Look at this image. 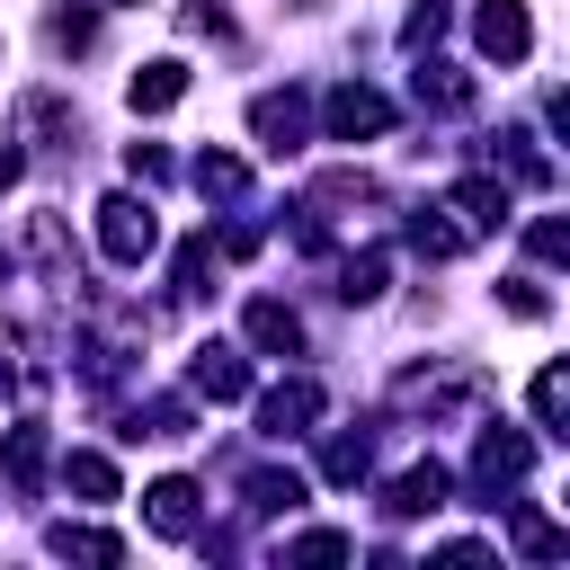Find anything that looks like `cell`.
<instances>
[{"label":"cell","mask_w":570,"mask_h":570,"mask_svg":"<svg viewBox=\"0 0 570 570\" xmlns=\"http://www.w3.org/2000/svg\"><path fill=\"white\" fill-rule=\"evenodd\" d=\"M472 392H481V374H401V392H392V401H401V410H428V419H436V410H463Z\"/></svg>","instance_id":"cell-17"},{"label":"cell","mask_w":570,"mask_h":570,"mask_svg":"<svg viewBox=\"0 0 570 570\" xmlns=\"http://www.w3.org/2000/svg\"><path fill=\"white\" fill-rule=\"evenodd\" d=\"M445 214H463V232H499V223H508V178H499V169H472V178H454Z\"/></svg>","instance_id":"cell-11"},{"label":"cell","mask_w":570,"mask_h":570,"mask_svg":"<svg viewBox=\"0 0 570 570\" xmlns=\"http://www.w3.org/2000/svg\"><path fill=\"white\" fill-rule=\"evenodd\" d=\"M285 561H347V534L312 525V534H294V543H285Z\"/></svg>","instance_id":"cell-34"},{"label":"cell","mask_w":570,"mask_h":570,"mask_svg":"<svg viewBox=\"0 0 570 570\" xmlns=\"http://www.w3.org/2000/svg\"><path fill=\"white\" fill-rule=\"evenodd\" d=\"M517 552H525V561H561V552H570V534H561L543 508H517Z\"/></svg>","instance_id":"cell-27"},{"label":"cell","mask_w":570,"mask_h":570,"mask_svg":"<svg viewBox=\"0 0 570 570\" xmlns=\"http://www.w3.org/2000/svg\"><path fill=\"white\" fill-rule=\"evenodd\" d=\"M463 240H472V232L445 223V205H419V214H410V249H419V258H454Z\"/></svg>","instance_id":"cell-23"},{"label":"cell","mask_w":570,"mask_h":570,"mask_svg":"<svg viewBox=\"0 0 570 570\" xmlns=\"http://www.w3.org/2000/svg\"><path fill=\"white\" fill-rule=\"evenodd\" d=\"M240 330H249L258 356H303V321H294V303H276V294H258V303L240 312Z\"/></svg>","instance_id":"cell-13"},{"label":"cell","mask_w":570,"mask_h":570,"mask_svg":"<svg viewBox=\"0 0 570 570\" xmlns=\"http://www.w3.org/2000/svg\"><path fill=\"white\" fill-rule=\"evenodd\" d=\"M321 125H330V142H374V134H392V98L365 80H338L321 98Z\"/></svg>","instance_id":"cell-3"},{"label":"cell","mask_w":570,"mask_h":570,"mask_svg":"<svg viewBox=\"0 0 570 570\" xmlns=\"http://www.w3.org/2000/svg\"><path fill=\"white\" fill-rule=\"evenodd\" d=\"M62 481H71L80 499H116V463H107V454H71V463H62Z\"/></svg>","instance_id":"cell-30"},{"label":"cell","mask_w":570,"mask_h":570,"mask_svg":"<svg viewBox=\"0 0 570 570\" xmlns=\"http://www.w3.org/2000/svg\"><path fill=\"white\" fill-rule=\"evenodd\" d=\"M18 134H27L36 151H80V107L53 98V89H27V98H18Z\"/></svg>","instance_id":"cell-7"},{"label":"cell","mask_w":570,"mask_h":570,"mask_svg":"<svg viewBox=\"0 0 570 570\" xmlns=\"http://www.w3.org/2000/svg\"><path fill=\"white\" fill-rule=\"evenodd\" d=\"M365 472H374V436H365V428L321 445V481H338V490H347V481H365Z\"/></svg>","instance_id":"cell-25"},{"label":"cell","mask_w":570,"mask_h":570,"mask_svg":"<svg viewBox=\"0 0 570 570\" xmlns=\"http://www.w3.org/2000/svg\"><path fill=\"white\" fill-rule=\"evenodd\" d=\"M196 499H205V490L169 472V481H151V490H142V525H151V534H169V543H196V534H205V508H196Z\"/></svg>","instance_id":"cell-5"},{"label":"cell","mask_w":570,"mask_h":570,"mask_svg":"<svg viewBox=\"0 0 570 570\" xmlns=\"http://www.w3.org/2000/svg\"><path fill=\"white\" fill-rule=\"evenodd\" d=\"M27 249H36V267H45V285H80V249H71V232H62V214H27Z\"/></svg>","instance_id":"cell-12"},{"label":"cell","mask_w":570,"mask_h":570,"mask_svg":"<svg viewBox=\"0 0 570 570\" xmlns=\"http://www.w3.org/2000/svg\"><path fill=\"white\" fill-rule=\"evenodd\" d=\"M312 419H321V383H312V374H285V383L258 392V428H267V436H303Z\"/></svg>","instance_id":"cell-9"},{"label":"cell","mask_w":570,"mask_h":570,"mask_svg":"<svg viewBox=\"0 0 570 570\" xmlns=\"http://www.w3.org/2000/svg\"><path fill=\"white\" fill-rule=\"evenodd\" d=\"M53 45H71V53H89V45H98V18L62 0V9H53Z\"/></svg>","instance_id":"cell-31"},{"label":"cell","mask_w":570,"mask_h":570,"mask_svg":"<svg viewBox=\"0 0 570 570\" xmlns=\"http://www.w3.org/2000/svg\"><path fill=\"white\" fill-rule=\"evenodd\" d=\"M196 419H187V401H142L134 419H125V436H187Z\"/></svg>","instance_id":"cell-29"},{"label":"cell","mask_w":570,"mask_h":570,"mask_svg":"<svg viewBox=\"0 0 570 570\" xmlns=\"http://www.w3.org/2000/svg\"><path fill=\"white\" fill-rule=\"evenodd\" d=\"M187 27H196V36H232V18H223L214 0H196V9H187Z\"/></svg>","instance_id":"cell-36"},{"label":"cell","mask_w":570,"mask_h":570,"mask_svg":"<svg viewBox=\"0 0 570 570\" xmlns=\"http://www.w3.org/2000/svg\"><path fill=\"white\" fill-rule=\"evenodd\" d=\"M525 472H534V436H517V428H499V419H490V428H481V445H472V490L499 508V490H517Z\"/></svg>","instance_id":"cell-2"},{"label":"cell","mask_w":570,"mask_h":570,"mask_svg":"<svg viewBox=\"0 0 570 570\" xmlns=\"http://www.w3.org/2000/svg\"><path fill=\"white\" fill-rule=\"evenodd\" d=\"M499 169H508L517 187H552V160L534 151V134H499Z\"/></svg>","instance_id":"cell-26"},{"label":"cell","mask_w":570,"mask_h":570,"mask_svg":"<svg viewBox=\"0 0 570 570\" xmlns=\"http://www.w3.org/2000/svg\"><path fill=\"white\" fill-rule=\"evenodd\" d=\"M98 249H107L116 267H142V258L160 249V214H151V196H107V205H98Z\"/></svg>","instance_id":"cell-1"},{"label":"cell","mask_w":570,"mask_h":570,"mask_svg":"<svg viewBox=\"0 0 570 570\" xmlns=\"http://www.w3.org/2000/svg\"><path fill=\"white\" fill-rule=\"evenodd\" d=\"M9 392H18V347L0 338V401H9Z\"/></svg>","instance_id":"cell-37"},{"label":"cell","mask_w":570,"mask_h":570,"mask_svg":"<svg viewBox=\"0 0 570 570\" xmlns=\"http://www.w3.org/2000/svg\"><path fill=\"white\" fill-rule=\"evenodd\" d=\"M205 276H214V232H196V240H178V294H187V303H196V294H214Z\"/></svg>","instance_id":"cell-28"},{"label":"cell","mask_w":570,"mask_h":570,"mask_svg":"<svg viewBox=\"0 0 570 570\" xmlns=\"http://www.w3.org/2000/svg\"><path fill=\"white\" fill-rule=\"evenodd\" d=\"M178 98H187V62H169V53L142 62V71L125 80V107H134V116H169Z\"/></svg>","instance_id":"cell-15"},{"label":"cell","mask_w":570,"mask_h":570,"mask_svg":"<svg viewBox=\"0 0 570 570\" xmlns=\"http://www.w3.org/2000/svg\"><path fill=\"white\" fill-rule=\"evenodd\" d=\"M45 552H62V561H125V543L107 534V525H45Z\"/></svg>","instance_id":"cell-21"},{"label":"cell","mask_w":570,"mask_h":570,"mask_svg":"<svg viewBox=\"0 0 570 570\" xmlns=\"http://www.w3.org/2000/svg\"><path fill=\"white\" fill-rule=\"evenodd\" d=\"M187 392H196V401H240V392H249V365H240V347L205 338V347L187 356Z\"/></svg>","instance_id":"cell-10"},{"label":"cell","mask_w":570,"mask_h":570,"mask_svg":"<svg viewBox=\"0 0 570 570\" xmlns=\"http://www.w3.org/2000/svg\"><path fill=\"white\" fill-rule=\"evenodd\" d=\"M196 187H205V205H240L249 196V169H240V151H196V169H187Z\"/></svg>","instance_id":"cell-19"},{"label":"cell","mask_w":570,"mask_h":570,"mask_svg":"<svg viewBox=\"0 0 570 570\" xmlns=\"http://www.w3.org/2000/svg\"><path fill=\"white\" fill-rule=\"evenodd\" d=\"M45 419H18V428H0V472H9V490H45Z\"/></svg>","instance_id":"cell-14"},{"label":"cell","mask_w":570,"mask_h":570,"mask_svg":"<svg viewBox=\"0 0 570 570\" xmlns=\"http://www.w3.org/2000/svg\"><path fill=\"white\" fill-rule=\"evenodd\" d=\"M116 9H142V0H116Z\"/></svg>","instance_id":"cell-39"},{"label":"cell","mask_w":570,"mask_h":570,"mask_svg":"<svg viewBox=\"0 0 570 570\" xmlns=\"http://www.w3.org/2000/svg\"><path fill=\"white\" fill-rule=\"evenodd\" d=\"M499 303H508V312H517V321H543V312H552V303H543V285H534V276H499Z\"/></svg>","instance_id":"cell-33"},{"label":"cell","mask_w":570,"mask_h":570,"mask_svg":"<svg viewBox=\"0 0 570 570\" xmlns=\"http://www.w3.org/2000/svg\"><path fill=\"white\" fill-rule=\"evenodd\" d=\"M383 276H392V258H383V249H356L330 294H338V303H383Z\"/></svg>","instance_id":"cell-24"},{"label":"cell","mask_w":570,"mask_h":570,"mask_svg":"<svg viewBox=\"0 0 570 570\" xmlns=\"http://www.w3.org/2000/svg\"><path fill=\"white\" fill-rule=\"evenodd\" d=\"M410 89H419V107H436V116H463V107H472V71H454V62H436V53H419Z\"/></svg>","instance_id":"cell-16"},{"label":"cell","mask_w":570,"mask_h":570,"mask_svg":"<svg viewBox=\"0 0 570 570\" xmlns=\"http://www.w3.org/2000/svg\"><path fill=\"white\" fill-rule=\"evenodd\" d=\"M18 169H27V160H18V151H0V196L18 187Z\"/></svg>","instance_id":"cell-38"},{"label":"cell","mask_w":570,"mask_h":570,"mask_svg":"<svg viewBox=\"0 0 570 570\" xmlns=\"http://www.w3.org/2000/svg\"><path fill=\"white\" fill-rule=\"evenodd\" d=\"M472 45H481L490 62H525V53H534V18H525V0H481V9H472Z\"/></svg>","instance_id":"cell-6"},{"label":"cell","mask_w":570,"mask_h":570,"mask_svg":"<svg viewBox=\"0 0 570 570\" xmlns=\"http://www.w3.org/2000/svg\"><path fill=\"white\" fill-rule=\"evenodd\" d=\"M445 499H454V472H445V463L428 454V463L392 472V490H383V517H401V525H410V517H436Z\"/></svg>","instance_id":"cell-8"},{"label":"cell","mask_w":570,"mask_h":570,"mask_svg":"<svg viewBox=\"0 0 570 570\" xmlns=\"http://www.w3.org/2000/svg\"><path fill=\"white\" fill-rule=\"evenodd\" d=\"M249 134H258V151H303V134H312V98L303 89H258L249 98Z\"/></svg>","instance_id":"cell-4"},{"label":"cell","mask_w":570,"mask_h":570,"mask_svg":"<svg viewBox=\"0 0 570 570\" xmlns=\"http://www.w3.org/2000/svg\"><path fill=\"white\" fill-rule=\"evenodd\" d=\"M525 249H534L543 267H561V258H570V223H561V214H543V223L525 232Z\"/></svg>","instance_id":"cell-32"},{"label":"cell","mask_w":570,"mask_h":570,"mask_svg":"<svg viewBox=\"0 0 570 570\" xmlns=\"http://www.w3.org/2000/svg\"><path fill=\"white\" fill-rule=\"evenodd\" d=\"M525 401H534V428L543 436H570V365H543Z\"/></svg>","instance_id":"cell-22"},{"label":"cell","mask_w":570,"mask_h":570,"mask_svg":"<svg viewBox=\"0 0 570 570\" xmlns=\"http://www.w3.org/2000/svg\"><path fill=\"white\" fill-rule=\"evenodd\" d=\"M294 9H312V0H294Z\"/></svg>","instance_id":"cell-40"},{"label":"cell","mask_w":570,"mask_h":570,"mask_svg":"<svg viewBox=\"0 0 570 570\" xmlns=\"http://www.w3.org/2000/svg\"><path fill=\"white\" fill-rule=\"evenodd\" d=\"M365 205H383V187L365 169H321L312 178V214H365Z\"/></svg>","instance_id":"cell-18"},{"label":"cell","mask_w":570,"mask_h":570,"mask_svg":"<svg viewBox=\"0 0 570 570\" xmlns=\"http://www.w3.org/2000/svg\"><path fill=\"white\" fill-rule=\"evenodd\" d=\"M125 169H134L142 187H169V151H160V142H134V151H125Z\"/></svg>","instance_id":"cell-35"},{"label":"cell","mask_w":570,"mask_h":570,"mask_svg":"<svg viewBox=\"0 0 570 570\" xmlns=\"http://www.w3.org/2000/svg\"><path fill=\"white\" fill-rule=\"evenodd\" d=\"M240 508L249 517H294L303 508V472H249L240 481Z\"/></svg>","instance_id":"cell-20"}]
</instances>
